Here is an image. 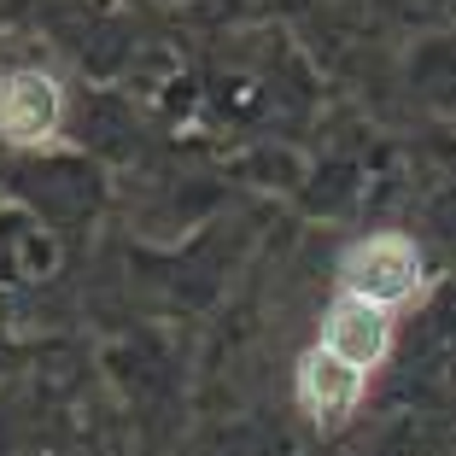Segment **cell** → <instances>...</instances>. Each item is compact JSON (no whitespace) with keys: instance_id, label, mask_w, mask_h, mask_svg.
<instances>
[{"instance_id":"7a4b0ae2","label":"cell","mask_w":456,"mask_h":456,"mask_svg":"<svg viewBox=\"0 0 456 456\" xmlns=\"http://www.w3.org/2000/svg\"><path fill=\"white\" fill-rule=\"evenodd\" d=\"M65 118V88L47 70H6L0 77V134L12 147H41L59 134Z\"/></svg>"},{"instance_id":"277c9868","label":"cell","mask_w":456,"mask_h":456,"mask_svg":"<svg viewBox=\"0 0 456 456\" xmlns=\"http://www.w3.org/2000/svg\"><path fill=\"white\" fill-rule=\"evenodd\" d=\"M322 346L334 351V357L357 362L362 375H369V369L387 357V346H392V310L387 305H369V298L339 293L334 310H328V322H322Z\"/></svg>"},{"instance_id":"6da1fadb","label":"cell","mask_w":456,"mask_h":456,"mask_svg":"<svg viewBox=\"0 0 456 456\" xmlns=\"http://www.w3.org/2000/svg\"><path fill=\"white\" fill-rule=\"evenodd\" d=\"M339 293L369 298V305H410L421 293V252L403 234H369L339 257Z\"/></svg>"},{"instance_id":"3957f363","label":"cell","mask_w":456,"mask_h":456,"mask_svg":"<svg viewBox=\"0 0 456 456\" xmlns=\"http://www.w3.org/2000/svg\"><path fill=\"white\" fill-rule=\"evenodd\" d=\"M293 387H298V403H305V416L316 421V428H339L362 398V369L346 362V357H334L328 346H310L305 357H298Z\"/></svg>"}]
</instances>
